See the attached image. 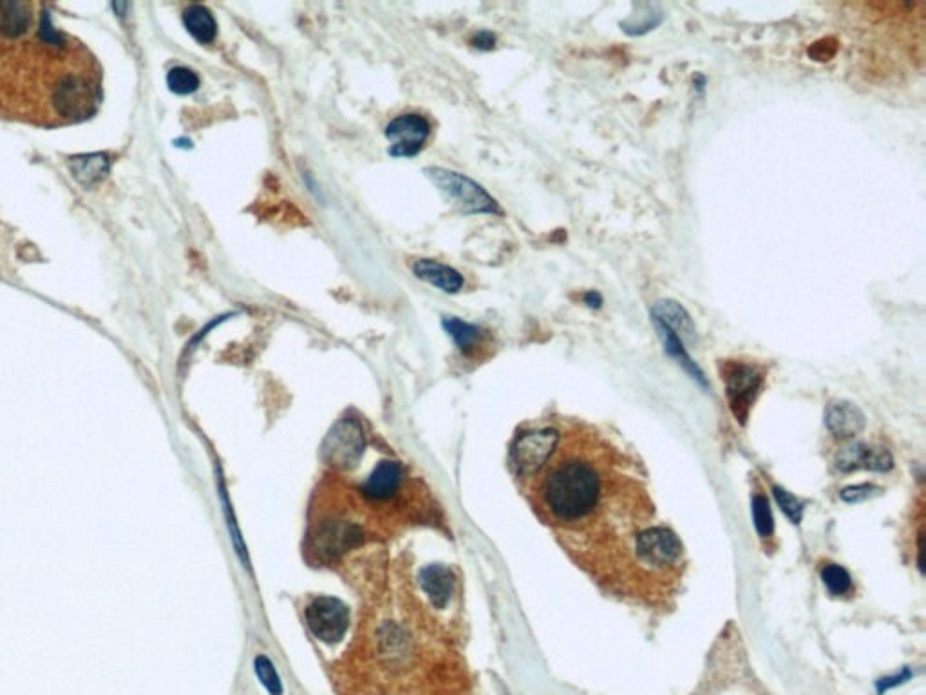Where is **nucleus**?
Instances as JSON below:
<instances>
[{"instance_id": "obj_1", "label": "nucleus", "mask_w": 926, "mask_h": 695, "mask_svg": "<svg viewBox=\"0 0 926 695\" xmlns=\"http://www.w3.org/2000/svg\"><path fill=\"white\" fill-rule=\"evenodd\" d=\"M639 464L596 429L577 426L530 487L539 518L572 560L605 591L643 603L635 542L650 529L655 505Z\"/></svg>"}, {"instance_id": "obj_2", "label": "nucleus", "mask_w": 926, "mask_h": 695, "mask_svg": "<svg viewBox=\"0 0 926 695\" xmlns=\"http://www.w3.org/2000/svg\"><path fill=\"white\" fill-rule=\"evenodd\" d=\"M720 373L722 381L726 382L729 410L744 426L749 419V411L764 388V370L751 362L722 361Z\"/></svg>"}, {"instance_id": "obj_3", "label": "nucleus", "mask_w": 926, "mask_h": 695, "mask_svg": "<svg viewBox=\"0 0 926 695\" xmlns=\"http://www.w3.org/2000/svg\"><path fill=\"white\" fill-rule=\"evenodd\" d=\"M427 178L453 201L458 209L467 214H501L500 205L489 192L476 181L463 176L462 172L449 171L442 167L426 169Z\"/></svg>"}, {"instance_id": "obj_4", "label": "nucleus", "mask_w": 926, "mask_h": 695, "mask_svg": "<svg viewBox=\"0 0 926 695\" xmlns=\"http://www.w3.org/2000/svg\"><path fill=\"white\" fill-rule=\"evenodd\" d=\"M559 431L534 429L516 438L512 446V466L520 478H532L549 462L559 444Z\"/></svg>"}, {"instance_id": "obj_5", "label": "nucleus", "mask_w": 926, "mask_h": 695, "mask_svg": "<svg viewBox=\"0 0 926 695\" xmlns=\"http://www.w3.org/2000/svg\"><path fill=\"white\" fill-rule=\"evenodd\" d=\"M306 621L313 634L321 641L335 643L344 636L350 625V610L337 598H315L306 609Z\"/></svg>"}, {"instance_id": "obj_6", "label": "nucleus", "mask_w": 926, "mask_h": 695, "mask_svg": "<svg viewBox=\"0 0 926 695\" xmlns=\"http://www.w3.org/2000/svg\"><path fill=\"white\" fill-rule=\"evenodd\" d=\"M431 133V127L424 116H397L386 127V138L391 142L389 154L395 158H413L422 151Z\"/></svg>"}, {"instance_id": "obj_7", "label": "nucleus", "mask_w": 926, "mask_h": 695, "mask_svg": "<svg viewBox=\"0 0 926 695\" xmlns=\"http://www.w3.org/2000/svg\"><path fill=\"white\" fill-rule=\"evenodd\" d=\"M362 448L364 435L359 424L353 420H342L331 429L326 440V458L335 466L350 467L359 460Z\"/></svg>"}, {"instance_id": "obj_8", "label": "nucleus", "mask_w": 926, "mask_h": 695, "mask_svg": "<svg viewBox=\"0 0 926 695\" xmlns=\"http://www.w3.org/2000/svg\"><path fill=\"white\" fill-rule=\"evenodd\" d=\"M650 319L668 326L671 332L679 335L682 343H695L697 341V326L693 317L684 306L675 299H659L650 308Z\"/></svg>"}, {"instance_id": "obj_9", "label": "nucleus", "mask_w": 926, "mask_h": 695, "mask_svg": "<svg viewBox=\"0 0 926 695\" xmlns=\"http://www.w3.org/2000/svg\"><path fill=\"white\" fill-rule=\"evenodd\" d=\"M838 469L840 471H856V469H870V471H889L892 469V457L887 449L870 448L865 444H854L845 448L838 455Z\"/></svg>"}, {"instance_id": "obj_10", "label": "nucleus", "mask_w": 926, "mask_h": 695, "mask_svg": "<svg viewBox=\"0 0 926 695\" xmlns=\"http://www.w3.org/2000/svg\"><path fill=\"white\" fill-rule=\"evenodd\" d=\"M825 426L836 438H852L865 428V415L851 402H834L825 413Z\"/></svg>"}, {"instance_id": "obj_11", "label": "nucleus", "mask_w": 926, "mask_h": 695, "mask_svg": "<svg viewBox=\"0 0 926 695\" xmlns=\"http://www.w3.org/2000/svg\"><path fill=\"white\" fill-rule=\"evenodd\" d=\"M653 326H655V332L659 335L661 339L662 346H664V352L670 355L671 359H675L679 366L684 368V372L690 375L693 381L697 382L702 388H708V379L704 372L700 370L699 364L691 359L690 353L686 350V344L682 343L681 337L671 332L668 326L659 323V321H653Z\"/></svg>"}, {"instance_id": "obj_12", "label": "nucleus", "mask_w": 926, "mask_h": 695, "mask_svg": "<svg viewBox=\"0 0 926 695\" xmlns=\"http://www.w3.org/2000/svg\"><path fill=\"white\" fill-rule=\"evenodd\" d=\"M413 272L418 279L431 283L445 294H458L463 288V276L458 270L433 259H418L413 265Z\"/></svg>"}, {"instance_id": "obj_13", "label": "nucleus", "mask_w": 926, "mask_h": 695, "mask_svg": "<svg viewBox=\"0 0 926 695\" xmlns=\"http://www.w3.org/2000/svg\"><path fill=\"white\" fill-rule=\"evenodd\" d=\"M400 482H402V467L398 466L397 462H382L364 482L362 493L368 496L369 500L384 502L391 496H395Z\"/></svg>"}, {"instance_id": "obj_14", "label": "nucleus", "mask_w": 926, "mask_h": 695, "mask_svg": "<svg viewBox=\"0 0 926 695\" xmlns=\"http://www.w3.org/2000/svg\"><path fill=\"white\" fill-rule=\"evenodd\" d=\"M420 583L422 589L429 596L431 603L442 609L451 600L454 591L453 572L449 571L444 565H429L422 574H420Z\"/></svg>"}, {"instance_id": "obj_15", "label": "nucleus", "mask_w": 926, "mask_h": 695, "mask_svg": "<svg viewBox=\"0 0 926 695\" xmlns=\"http://www.w3.org/2000/svg\"><path fill=\"white\" fill-rule=\"evenodd\" d=\"M183 24L199 44H210L218 35V22L201 4H192L183 11Z\"/></svg>"}, {"instance_id": "obj_16", "label": "nucleus", "mask_w": 926, "mask_h": 695, "mask_svg": "<svg viewBox=\"0 0 926 695\" xmlns=\"http://www.w3.org/2000/svg\"><path fill=\"white\" fill-rule=\"evenodd\" d=\"M360 536V531L355 527V525L348 524V522H333V524L328 525L322 529V533L319 534V551H322L324 554H337L346 551L348 547H351L353 543L357 542V538Z\"/></svg>"}, {"instance_id": "obj_17", "label": "nucleus", "mask_w": 926, "mask_h": 695, "mask_svg": "<svg viewBox=\"0 0 926 695\" xmlns=\"http://www.w3.org/2000/svg\"><path fill=\"white\" fill-rule=\"evenodd\" d=\"M635 10L628 19L619 22V28L630 37L648 35L653 29L659 28L664 20V11L657 4H639Z\"/></svg>"}, {"instance_id": "obj_18", "label": "nucleus", "mask_w": 926, "mask_h": 695, "mask_svg": "<svg viewBox=\"0 0 926 695\" xmlns=\"http://www.w3.org/2000/svg\"><path fill=\"white\" fill-rule=\"evenodd\" d=\"M71 172L82 185L91 187L98 181L104 180L105 174L109 172V160H107L105 154L76 156L75 160L71 162Z\"/></svg>"}, {"instance_id": "obj_19", "label": "nucleus", "mask_w": 926, "mask_h": 695, "mask_svg": "<svg viewBox=\"0 0 926 695\" xmlns=\"http://www.w3.org/2000/svg\"><path fill=\"white\" fill-rule=\"evenodd\" d=\"M442 324H444L445 332L463 353L473 352L474 348L482 343L483 330L476 324L465 323L456 317H444Z\"/></svg>"}, {"instance_id": "obj_20", "label": "nucleus", "mask_w": 926, "mask_h": 695, "mask_svg": "<svg viewBox=\"0 0 926 695\" xmlns=\"http://www.w3.org/2000/svg\"><path fill=\"white\" fill-rule=\"evenodd\" d=\"M753 518H755V527L758 531V536L764 540V542H769L773 540L775 536V522H773V515H771V509H769V500L766 496L760 495V493H755L753 496Z\"/></svg>"}, {"instance_id": "obj_21", "label": "nucleus", "mask_w": 926, "mask_h": 695, "mask_svg": "<svg viewBox=\"0 0 926 695\" xmlns=\"http://www.w3.org/2000/svg\"><path fill=\"white\" fill-rule=\"evenodd\" d=\"M823 583L832 596H845L852 592V578L849 572L845 571L840 565L829 563L825 565L822 571Z\"/></svg>"}, {"instance_id": "obj_22", "label": "nucleus", "mask_w": 926, "mask_h": 695, "mask_svg": "<svg viewBox=\"0 0 926 695\" xmlns=\"http://www.w3.org/2000/svg\"><path fill=\"white\" fill-rule=\"evenodd\" d=\"M167 86L176 95H192L199 89V77L189 67H174L167 75Z\"/></svg>"}, {"instance_id": "obj_23", "label": "nucleus", "mask_w": 926, "mask_h": 695, "mask_svg": "<svg viewBox=\"0 0 926 695\" xmlns=\"http://www.w3.org/2000/svg\"><path fill=\"white\" fill-rule=\"evenodd\" d=\"M773 491H775L776 502H778L785 515L789 516V520L793 524H800L802 515H804V504L796 496L787 493L782 487H775Z\"/></svg>"}, {"instance_id": "obj_24", "label": "nucleus", "mask_w": 926, "mask_h": 695, "mask_svg": "<svg viewBox=\"0 0 926 695\" xmlns=\"http://www.w3.org/2000/svg\"><path fill=\"white\" fill-rule=\"evenodd\" d=\"M256 670L257 674H259V677L263 679V683H265L266 688H268V690H270V692H272L274 695H281V690H283V688H281V681H279V677H277V674H275L272 663H270L266 657H257Z\"/></svg>"}, {"instance_id": "obj_25", "label": "nucleus", "mask_w": 926, "mask_h": 695, "mask_svg": "<svg viewBox=\"0 0 926 695\" xmlns=\"http://www.w3.org/2000/svg\"><path fill=\"white\" fill-rule=\"evenodd\" d=\"M874 491L878 493L879 487L869 486V484H863V486L847 487V489H843V491H841V498H843L845 502H849V504H856V502H863V500H867L869 496H872Z\"/></svg>"}, {"instance_id": "obj_26", "label": "nucleus", "mask_w": 926, "mask_h": 695, "mask_svg": "<svg viewBox=\"0 0 926 695\" xmlns=\"http://www.w3.org/2000/svg\"><path fill=\"white\" fill-rule=\"evenodd\" d=\"M473 46L482 49V51H489V49L496 46V35L491 31H480V33L474 35Z\"/></svg>"}, {"instance_id": "obj_27", "label": "nucleus", "mask_w": 926, "mask_h": 695, "mask_svg": "<svg viewBox=\"0 0 926 695\" xmlns=\"http://www.w3.org/2000/svg\"><path fill=\"white\" fill-rule=\"evenodd\" d=\"M910 676H912V674H910L908 670H903V672H901L899 676L887 677V679H881V681H879L878 683V690L879 692H887L889 688H892V686L899 685V683H903V681H905V679H908V677Z\"/></svg>"}, {"instance_id": "obj_28", "label": "nucleus", "mask_w": 926, "mask_h": 695, "mask_svg": "<svg viewBox=\"0 0 926 695\" xmlns=\"http://www.w3.org/2000/svg\"><path fill=\"white\" fill-rule=\"evenodd\" d=\"M583 303H585L588 308L599 310V308L603 306V303H605V299H603V296H601L597 290H588V292H585V296H583Z\"/></svg>"}, {"instance_id": "obj_29", "label": "nucleus", "mask_w": 926, "mask_h": 695, "mask_svg": "<svg viewBox=\"0 0 926 695\" xmlns=\"http://www.w3.org/2000/svg\"><path fill=\"white\" fill-rule=\"evenodd\" d=\"M693 87H695V91H697L700 96L704 95V91H706V87H708V78L704 77L702 73H697V75L693 77Z\"/></svg>"}]
</instances>
